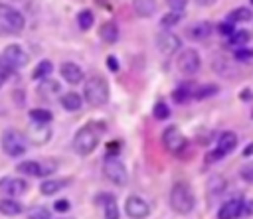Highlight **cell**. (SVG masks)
<instances>
[{
    "mask_svg": "<svg viewBox=\"0 0 253 219\" xmlns=\"http://www.w3.org/2000/svg\"><path fill=\"white\" fill-rule=\"evenodd\" d=\"M105 130H107L105 122H99V120L81 126V128L75 132V136H73V150H75L79 156H89V154L97 148L99 138H101V134H103Z\"/></svg>",
    "mask_w": 253,
    "mask_h": 219,
    "instance_id": "cell-1",
    "label": "cell"
},
{
    "mask_svg": "<svg viewBox=\"0 0 253 219\" xmlns=\"http://www.w3.org/2000/svg\"><path fill=\"white\" fill-rule=\"evenodd\" d=\"M194 203H196L194 191L186 182H178V183L172 185V189H170V207L176 213H180V215L190 213L194 209Z\"/></svg>",
    "mask_w": 253,
    "mask_h": 219,
    "instance_id": "cell-2",
    "label": "cell"
},
{
    "mask_svg": "<svg viewBox=\"0 0 253 219\" xmlns=\"http://www.w3.org/2000/svg\"><path fill=\"white\" fill-rule=\"evenodd\" d=\"M83 99L91 107H101L109 101V85L103 77H89L83 87Z\"/></svg>",
    "mask_w": 253,
    "mask_h": 219,
    "instance_id": "cell-3",
    "label": "cell"
},
{
    "mask_svg": "<svg viewBox=\"0 0 253 219\" xmlns=\"http://www.w3.org/2000/svg\"><path fill=\"white\" fill-rule=\"evenodd\" d=\"M26 148H28V142H26V136L20 130L8 128V130L2 132V150L6 152V156L18 158L26 152Z\"/></svg>",
    "mask_w": 253,
    "mask_h": 219,
    "instance_id": "cell-4",
    "label": "cell"
},
{
    "mask_svg": "<svg viewBox=\"0 0 253 219\" xmlns=\"http://www.w3.org/2000/svg\"><path fill=\"white\" fill-rule=\"evenodd\" d=\"M103 174L115 185H125L126 180H128L126 168H125V164L119 158H105V162H103Z\"/></svg>",
    "mask_w": 253,
    "mask_h": 219,
    "instance_id": "cell-5",
    "label": "cell"
},
{
    "mask_svg": "<svg viewBox=\"0 0 253 219\" xmlns=\"http://www.w3.org/2000/svg\"><path fill=\"white\" fill-rule=\"evenodd\" d=\"M162 144L168 152L172 154H182V150L186 148V138L184 134L176 128V126H168L164 132H162Z\"/></svg>",
    "mask_w": 253,
    "mask_h": 219,
    "instance_id": "cell-6",
    "label": "cell"
},
{
    "mask_svg": "<svg viewBox=\"0 0 253 219\" xmlns=\"http://www.w3.org/2000/svg\"><path fill=\"white\" fill-rule=\"evenodd\" d=\"M200 55H198V51L196 49H192V47H186V49H182L180 51V55H178V69L184 73V75H194L198 69H200Z\"/></svg>",
    "mask_w": 253,
    "mask_h": 219,
    "instance_id": "cell-7",
    "label": "cell"
},
{
    "mask_svg": "<svg viewBox=\"0 0 253 219\" xmlns=\"http://www.w3.org/2000/svg\"><path fill=\"white\" fill-rule=\"evenodd\" d=\"M125 211H126V215L130 219H146L150 215V205L142 197L130 195L126 199V203H125Z\"/></svg>",
    "mask_w": 253,
    "mask_h": 219,
    "instance_id": "cell-8",
    "label": "cell"
},
{
    "mask_svg": "<svg viewBox=\"0 0 253 219\" xmlns=\"http://www.w3.org/2000/svg\"><path fill=\"white\" fill-rule=\"evenodd\" d=\"M156 47H158L160 53L170 55V53H174V51L180 47V37L174 36V34L168 32V30H162V32H158V36H156Z\"/></svg>",
    "mask_w": 253,
    "mask_h": 219,
    "instance_id": "cell-9",
    "label": "cell"
},
{
    "mask_svg": "<svg viewBox=\"0 0 253 219\" xmlns=\"http://www.w3.org/2000/svg\"><path fill=\"white\" fill-rule=\"evenodd\" d=\"M2 57H4L14 69H20V67H24V65L28 63V53H26L18 43L6 45L4 51H2Z\"/></svg>",
    "mask_w": 253,
    "mask_h": 219,
    "instance_id": "cell-10",
    "label": "cell"
},
{
    "mask_svg": "<svg viewBox=\"0 0 253 219\" xmlns=\"http://www.w3.org/2000/svg\"><path fill=\"white\" fill-rule=\"evenodd\" d=\"M0 20H2L8 28H12L14 32H18V30L24 28V16H22L16 8H12V6H8V4H0Z\"/></svg>",
    "mask_w": 253,
    "mask_h": 219,
    "instance_id": "cell-11",
    "label": "cell"
},
{
    "mask_svg": "<svg viewBox=\"0 0 253 219\" xmlns=\"http://www.w3.org/2000/svg\"><path fill=\"white\" fill-rule=\"evenodd\" d=\"M243 209H245L243 199H229L219 207L217 219H239L243 215Z\"/></svg>",
    "mask_w": 253,
    "mask_h": 219,
    "instance_id": "cell-12",
    "label": "cell"
},
{
    "mask_svg": "<svg viewBox=\"0 0 253 219\" xmlns=\"http://www.w3.org/2000/svg\"><path fill=\"white\" fill-rule=\"evenodd\" d=\"M51 138V130L47 124H38V122H32L30 128H28V134H26V140H32L34 144H45L47 140Z\"/></svg>",
    "mask_w": 253,
    "mask_h": 219,
    "instance_id": "cell-13",
    "label": "cell"
},
{
    "mask_svg": "<svg viewBox=\"0 0 253 219\" xmlns=\"http://www.w3.org/2000/svg\"><path fill=\"white\" fill-rule=\"evenodd\" d=\"M211 67H213V71H215L217 75H221V77H233V75H237L235 63L229 61L225 55H213Z\"/></svg>",
    "mask_w": 253,
    "mask_h": 219,
    "instance_id": "cell-14",
    "label": "cell"
},
{
    "mask_svg": "<svg viewBox=\"0 0 253 219\" xmlns=\"http://www.w3.org/2000/svg\"><path fill=\"white\" fill-rule=\"evenodd\" d=\"M59 73H61V77H63L67 83H71V85H77V83L83 81V71H81V67L75 65V63H71V61L61 63Z\"/></svg>",
    "mask_w": 253,
    "mask_h": 219,
    "instance_id": "cell-15",
    "label": "cell"
},
{
    "mask_svg": "<svg viewBox=\"0 0 253 219\" xmlns=\"http://www.w3.org/2000/svg\"><path fill=\"white\" fill-rule=\"evenodd\" d=\"M0 189L6 191L8 195L16 197V195H22V193L28 189V182L22 180V178H8V180H4V182L0 183Z\"/></svg>",
    "mask_w": 253,
    "mask_h": 219,
    "instance_id": "cell-16",
    "label": "cell"
},
{
    "mask_svg": "<svg viewBox=\"0 0 253 219\" xmlns=\"http://www.w3.org/2000/svg\"><path fill=\"white\" fill-rule=\"evenodd\" d=\"M235 146H237V134L227 130V132H221V134H219V138H217V148H215V150H217L221 156H225V154L233 152Z\"/></svg>",
    "mask_w": 253,
    "mask_h": 219,
    "instance_id": "cell-17",
    "label": "cell"
},
{
    "mask_svg": "<svg viewBox=\"0 0 253 219\" xmlns=\"http://www.w3.org/2000/svg\"><path fill=\"white\" fill-rule=\"evenodd\" d=\"M213 32V26L210 24V22H196V24H192L190 28H188V36L192 37V39H206L210 34Z\"/></svg>",
    "mask_w": 253,
    "mask_h": 219,
    "instance_id": "cell-18",
    "label": "cell"
},
{
    "mask_svg": "<svg viewBox=\"0 0 253 219\" xmlns=\"http://www.w3.org/2000/svg\"><path fill=\"white\" fill-rule=\"evenodd\" d=\"M99 37H101L103 41H107V43H115V41L119 39V26H117L113 20H109V22L101 24Z\"/></svg>",
    "mask_w": 253,
    "mask_h": 219,
    "instance_id": "cell-19",
    "label": "cell"
},
{
    "mask_svg": "<svg viewBox=\"0 0 253 219\" xmlns=\"http://www.w3.org/2000/svg\"><path fill=\"white\" fill-rule=\"evenodd\" d=\"M16 170H18V172H22V174H28V176H45V174H49V172H47L40 162H34V160L20 162Z\"/></svg>",
    "mask_w": 253,
    "mask_h": 219,
    "instance_id": "cell-20",
    "label": "cell"
},
{
    "mask_svg": "<svg viewBox=\"0 0 253 219\" xmlns=\"http://www.w3.org/2000/svg\"><path fill=\"white\" fill-rule=\"evenodd\" d=\"M251 18H253V12L249 8H245V6H239V8H235V10H231L227 14V20L225 22H229V24H241V22H249Z\"/></svg>",
    "mask_w": 253,
    "mask_h": 219,
    "instance_id": "cell-21",
    "label": "cell"
},
{
    "mask_svg": "<svg viewBox=\"0 0 253 219\" xmlns=\"http://www.w3.org/2000/svg\"><path fill=\"white\" fill-rule=\"evenodd\" d=\"M132 4H134L136 14L142 18H148L156 12V0H132Z\"/></svg>",
    "mask_w": 253,
    "mask_h": 219,
    "instance_id": "cell-22",
    "label": "cell"
},
{
    "mask_svg": "<svg viewBox=\"0 0 253 219\" xmlns=\"http://www.w3.org/2000/svg\"><path fill=\"white\" fill-rule=\"evenodd\" d=\"M81 103H83V99H81V95L79 93H65L63 97H61V105H63V109L65 110H79L81 109Z\"/></svg>",
    "mask_w": 253,
    "mask_h": 219,
    "instance_id": "cell-23",
    "label": "cell"
},
{
    "mask_svg": "<svg viewBox=\"0 0 253 219\" xmlns=\"http://www.w3.org/2000/svg\"><path fill=\"white\" fill-rule=\"evenodd\" d=\"M67 183H69V180H47V182H43V183L40 185V191H42L43 195H53L55 191L63 189Z\"/></svg>",
    "mask_w": 253,
    "mask_h": 219,
    "instance_id": "cell-24",
    "label": "cell"
},
{
    "mask_svg": "<svg viewBox=\"0 0 253 219\" xmlns=\"http://www.w3.org/2000/svg\"><path fill=\"white\" fill-rule=\"evenodd\" d=\"M0 213L4 215H20L22 213V205L16 201V199H10V197H4L0 199Z\"/></svg>",
    "mask_w": 253,
    "mask_h": 219,
    "instance_id": "cell-25",
    "label": "cell"
},
{
    "mask_svg": "<svg viewBox=\"0 0 253 219\" xmlns=\"http://www.w3.org/2000/svg\"><path fill=\"white\" fill-rule=\"evenodd\" d=\"M53 71V65H51V61H47V59H43V61H40L38 65H36V69H34V79H38V81H45L47 77H49V73Z\"/></svg>",
    "mask_w": 253,
    "mask_h": 219,
    "instance_id": "cell-26",
    "label": "cell"
},
{
    "mask_svg": "<svg viewBox=\"0 0 253 219\" xmlns=\"http://www.w3.org/2000/svg\"><path fill=\"white\" fill-rule=\"evenodd\" d=\"M249 39H251V32L249 30H235L229 36V43L231 45H237V47H245Z\"/></svg>",
    "mask_w": 253,
    "mask_h": 219,
    "instance_id": "cell-27",
    "label": "cell"
},
{
    "mask_svg": "<svg viewBox=\"0 0 253 219\" xmlns=\"http://www.w3.org/2000/svg\"><path fill=\"white\" fill-rule=\"evenodd\" d=\"M217 91H219V87H217L215 83H208V85H202V87H198V89L192 93V97H194V99H198V101H202V99H208V97L215 95Z\"/></svg>",
    "mask_w": 253,
    "mask_h": 219,
    "instance_id": "cell-28",
    "label": "cell"
},
{
    "mask_svg": "<svg viewBox=\"0 0 253 219\" xmlns=\"http://www.w3.org/2000/svg\"><path fill=\"white\" fill-rule=\"evenodd\" d=\"M30 118L34 122H38V124H49L53 116H51V112L47 109H32L30 110Z\"/></svg>",
    "mask_w": 253,
    "mask_h": 219,
    "instance_id": "cell-29",
    "label": "cell"
},
{
    "mask_svg": "<svg viewBox=\"0 0 253 219\" xmlns=\"http://www.w3.org/2000/svg\"><path fill=\"white\" fill-rule=\"evenodd\" d=\"M93 22H95V16H93L91 10H81L77 14V24H79L81 30H89L93 26Z\"/></svg>",
    "mask_w": 253,
    "mask_h": 219,
    "instance_id": "cell-30",
    "label": "cell"
},
{
    "mask_svg": "<svg viewBox=\"0 0 253 219\" xmlns=\"http://www.w3.org/2000/svg\"><path fill=\"white\" fill-rule=\"evenodd\" d=\"M182 16H184V12H180V10H170L166 16H162L160 26H162V28H170V26L178 24V22L182 20Z\"/></svg>",
    "mask_w": 253,
    "mask_h": 219,
    "instance_id": "cell-31",
    "label": "cell"
},
{
    "mask_svg": "<svg viewBox=\"0 0 253 219\" xmlns=\"http://www.w3.org/2000/svg\"><path fill=\"white\" fill-rule=\"evenodd\" d=\"M103 213H105V219H119V205H117L115 197H111L107 203H103Z\"/></svg>",
    "mask_w": 253,
    "mask_h": 219,
    "instance_id": "cell-32",
    "label": "cell"
},
{
    "mask_svg": "<svg viewBox=\"0 0 253 219\" xmlns=\"http://www.w3.org/2000/svg\"><path fill=\"white\" fill-rule=\"evenodd\" d=\"M152 114L156 120H166L170 116V109L166 107V103H156L154 109H152Z\"/></svg>",
    "mask_w": 253,
    "mask_h": 219,
    "instance_id": "cell-33",
    "label": "cell"
},
{
    "mask_svg": "<svg viewBox=\"0 0 253 219\" xmlns=\"http://www.w3.org/2000/svg\"><path fill=\"white\" fill-rule=\"evenodd\" d=\"M190 97H192V91H190L188 87H178V89L172 93V99H174V103H186Z\"/></svg>",
    "mask_w": 253,
    "mask_h": 219,
    "instance_id": "cell-34",
    "label": "cell"
},
{
    "mask_svg": "<svg viewBox=\"0 0 253 219\" xmlns=\"http://www.w3.org/2000/svg\"><path fill=\"white\" fill-rule=\"evenodd\" d=\"M28 219H51V217H49V211L45 207L36 205V207H32L28 211Z\"/></svg>",
    "mask_w": 253,
    "mask_h": 219,
    "instance_id": "cell-35",
    "label": "cell"
},
{
    "mask_svg": "<svg viewBox=\"0 0 253 219\" xmlns=\"http://www.w3.org/2000/svg\"><path fill=\"white\" fill-rule=\"evenodd\" d=\"M233 57H235L237 61H247V63H251V61H253V49L237 47V49H235V53H233Z\"/></svg>",
    "mask_w": 253,
    "mask_h": 219,
    "instance_id": "cell-36",
    "label": "cell"
},
{
    "mask_svg": "<svg viewBox=\"0 0 253 219\" xmlns=\"http://www.w3.org/2000/svg\"><path fill=\"white\" fill-rule=\"evenodd\" d=\"M208 187H210V191H213V193H221L223 187H225V180H223L221 176H215L213 180H210Z\"/></svg>",
    "mask_w": 253,
    "mask_h": 219,
    "instance_id": "cell-37",
    "label": "cell"
},
{
    "mask_svg": "<svg viewBox=\"0 0 253 219\" xmlns=\"http://www.w3.org/2000/svg\"><path fill=\"white\" fill-rule=\"evenodd\" d=\"M241 180L243 182H247V183H253V162H249V164H245L243 168H241Z\"/></svg>",
    "mask_w": 253,
    "mask_h": 219,
    "instance_id": "cell-38",
    "label": "cell"
},
{
    "mask_svg": "<svg viewBox=\"0 0 253 219\" xmlns=\"http://www.w3.org/2000/svg\"><path fill=\"white\" fill-rule=\"evenodd\" d=\"M217 32L229 37V36H231V34L235 32V28H233V24H229V22H221V24L217 26Z\"/></svg>",
    "mask_w": 253,
    "mask_h": 219,
    "instance_id": "cell-39",
    "label": "cell"
},
{
    "mask_svg": "<svg viewBox=\"0 0 253 219\" xmlns=\"http://www.w3.org/2000/svg\"><path fill=\"white\" fill-rule=\"evenodd\" d=\"M69 207H71V203H69L67 199H57V201L53 203V209H55V211H59V213H65Z\"/></svg>",
    "mask_w": 253,
    "mask_h": 219,
    "instance_id": "cell-40",
    "label": "cell"
},
{
    "mask_svg": "<svg viewBox=\"0 0 253 219\" xmlns=\"http://www.w3.org/2000/svg\"><path fill=\"white\" fill-rule=\"evenodd\" d=\"M166 4H168L172 10H180V12H184L188 0H166Z\"/></svg>",
    "mask_w": 253,
    "mask_h": 219,
    "instance_id": "cell-41",
    "label": "cell"
},
{
    "mask_svg": "<svg viewBox=\"0 0 253 219\" xmlns=\"http://www.w3.org/2000/svg\"><path fill=\"white\" fill-rule=\"evenodd\" d=\"M107 67H109L113 73H117V71H119V61H117V57H115V55H109V57H107Z\"/></svg>",
    "mask_w": 253,
    "mask_h": 219,
    "instance_id": "cell-42",
    "label": "cell"
},
{
    "mask_svg": "<svg viewBox=\"0 0 253 219\" xmlns=\"http://www.w3.org/2000/svg\"><path fill=\"white\" fill-rule=\"evenodd\" d=\"M239 99H241V101H245V103H247V101H251V99H253V93H251V91H249V89H243V91H241V93H239Z\"/></svg>",
    "mask_w": 253,
    "mask_h": 219,
    "instance_id": "cell-43",
    "label": "cell"
},
{
    "mask_svg": "<svg viewBox=\"0 0 253 219\" xmlns=\"http://www.w3.org/2000/svg\"><path fill=\"white\" fill-rule=\"evenodd\" d=\"M221 158H223V156H221L217 150H213V152H210V154H208V158H206V160H208V162H217V160H221Z\"/></svg>",
    "mask_w": 253,
    "mask_h": 219,
    "instance_id": "cell-44",
    "label": "cell"
},
{
    "mask_svg": "<svg viewBox=\"0 0 253 219\" xmlns=\"http://www.w3.org/2000/svg\"><path fill=\"white\" fill-rule=\"evenodd\" d=\"M251 154H253V142L243 148V156H251Z\"/></svg>",
    "mask_w": 253,
    "mask_h": 219,
    "instance_id": "cell-45",
    "label": "cell"
},
{
    "mask_svg": "<svg viewBox=\"0 0 253 219\" xmlns=\"http://www.w3.org/2000/svg\"><path fill=\"white\" fill-rule=\"evenodd\" d=\"M194 2H196L198 6H211L215 0H194Z\"/></svg>",
    "mask_w": 253,
    "mask_h": 219,
    "instance_id": "cell-46",
    "label": "cell"
},
{
    "mask_svg": "<svg viewBox=\"0 0 253 219\" xmlns=\"http://www.w3.org/2000/svg\"><path fill=\"white\" fill-rule=\"evenodd\" d=\"M4 81H6V77H4V75H2V73H0V87H2V85H4Z\"/></svg>",
    "mask_w": 253,
    "mask_h": 219,
    "instance_id": "cell-47",
    "label": "cell"
},
{
    "mask_svg": "<svg viewBox=\"0 0 253 219\" xmlns=\"http://www.w3.org/2000/svg\"><path fill=\"white\" fill-rule=\"evenodd\" d=\"M251 118H253V110H251Z\"/></svg>",
    "mask_w": 253,
    "mask_h": 219,
    "instance_id": "cell-48",
    "label": "cell"
},
{
    "mask_svg": "<svg viewBox=\"0 0 253 219\" xmlns=\"http://www.w3.org/2000/svg\"><path fill=\"white\" fill-rule=\"evenodd\" d=\"M251 4H253V0H251Z\"/></svg>",
    "mask_w": 253,
    "mask_h": 219,
    "instance_id": "cell-49",
    "label": "cell"
}]
</instances>
